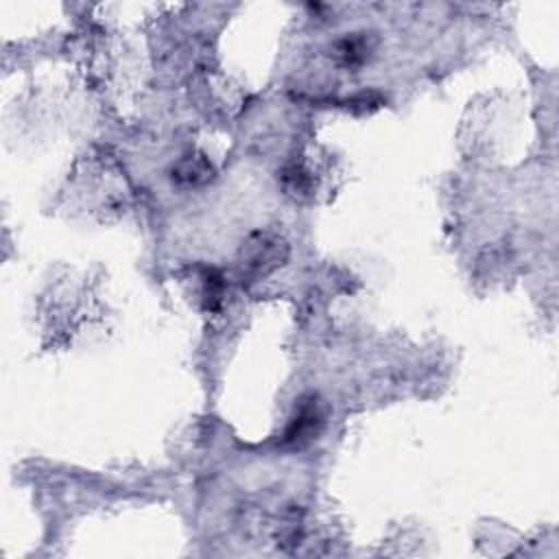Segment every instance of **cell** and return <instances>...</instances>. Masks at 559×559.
<instances>
[{"mask_svg":"<svg viewBox=\"0 0 559 559\" xmlns=\"http://www.w3.org/2000/svg\"><path fill=\"white\" fill-rule=\"evenodd\" d=\"M288 255L286 242L275 234H255L242 245L240 264L251 275H266L284 264Z\"/></svg>","mask_w":559,"mask_h":559,"instance_id":"6da1fadb","label":"cell"}]
</instances>
